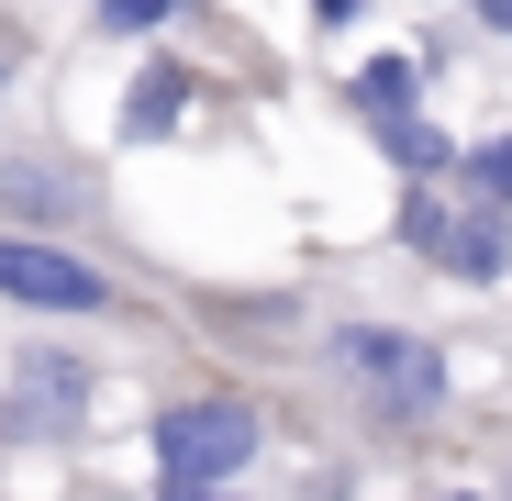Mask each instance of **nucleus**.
I'll return each instance as SVG.
<instances>
[{
    "instance_id": "1",
    "label": "nucleus",
    "mask_w": 512,
    "mask_h": 501,
    "mask_svg": "<svg viewBox=\"0 0 512 501\" xmlns=\"http://www.w3.org/2000/svg\"><path fill=\"white\" fill-rule=\"evenodd\" d=\"M301 368H312L323 412H334L346 435H368V446H412V435H435L446 412H457L446 346L412 334V323H323Z\"/></svg>"
},
{
    "instance_id": "2",
    "label": "nucleus",
    "mask_w": 512,
    "mask_h": 501,
    "mask_svg": "<svg viewBox=\"0 0 512 501\" xmlns=\"http://www.w3.org/2000/svg\"><path fill=\"white\" fill-rule=\"evenodd\" d=\"M268 446V412L245 390H179L145 412V457H156V490H234Z\"/></svg>"
},
{
    "instance_id": "3",
    "label": "nucleus",
    "mask_w": 512,
    "mask_h": 501,
    "mask_svg": "<svg viewBox=\"0 0 512 501\" xmlns=\"http://www.w3.org/2000/svg\"><path fill=\"white\" fill-rule=\"evenodd\" d=\"M0 301H12V312H56V323H112V312H134V290H123L101 257H78L67 234H12V223H0Z\"/></svg>"
},
{
    "instance_id": "4",
    "label": "nucleus",
    "mask_w": 512,
    "mask_h": 501,
    "mask_svg": "<svg viewBox=\"0 0 512 501\" xmlns=\"http://www.w3.org/2000/svg\"><path fill=\"white\" fill-rule=\"evenodd\" d=\"M390 234L412 245V257H435L457 290H490V279H512V212L501 201H468V212H446L435 190H401V212H390Z\"/></svg>"
},
{
    "instance_id": "5",
    "label": "nucleus",
    "mask_w": 512,
    "mask_h": 501,
    "mask_svg": "<svg viewBox=\"0 0 512 501\" xmlns=\"http://www.w3.org/2000/svg\"><path fill=\"white\" fill-rule=\"evenodd\" d=\"M101 401V357L78 346H23L12 357V390H0V435L12 446H45V435H78Z\"/></svg>"
},
{
    "instance_id": "6",
    "label": "nucleus",
    "mask_w": 512,
    "mask_h": 501,
    "mask_svg": "<svg viewBox=\"0 0 512 501\" xmlns=\"http://www.w3.org/2000/svg\"><path fill=\"white\" fill-rule=\"evenodd\" d=\"M0 223L12 234H101V179L67 156H0Z\"/></svg>"
},
{
    "instance_id": "7",
    "label": "nucleus",
    "mask_w": 512,
    "mask_h": 501,
    "mask_svg": "<svg viewBox=\"0 0 512 501\" xmlns=\"http://www.w3.org/2000/svg\"><path fill=\"white\" fill-rule=\"evenodd\" d=\"M190 101H201V78H190L179 56H145L134 90H123V145H167V134L190 123Z\"/></svg>"
},
{
    "instance_id": "8",
    "label": "nucleus",
    "mask_w": 512,
    "mask_h": 501,
    "mask_svg": "<svg viewBox=\"0 0 512 501\" xmlns=\"http://www.w3.org/2000/svg\"><path fill=\"white\" fill-rule=\"evenodd\" d=\"M368 134H379V156L401 167V179H457V145L435 134V123H423L412 101H390V112H357Z\"/></svg>"
},
{
    "instance_id": "9",
    "label": "nucleus",
    "mask_w": 512,
    "mask_h": 501,
    "mask_svg": "<svg viewBox=\"0 0 512 501\" xmlns=\"http://www.w3.org/2000/svg\"><path fill=\"white\" fill-rule=\"evenodd\" d=\"M390 101H423V56H368L346 78V112H390Z\"/></svg>"
},
{
    "instance_id": "10",
    "label": "nucleus",
    "mask_w": 512,
    "mask_h": 501,
    "mask_svg": "<svg viewBox=\"0 0 512 501\" xmlns=\"http://www.w3.org/2000/svg\"><path fill=\"white\" fill-rule=\"evenodd\" d=\"M457 190L512 212V134H490V145H457Z\"/></svg>"
},
{
    "instance_id": "11",
    "label": "nucleus",
    "mask_w": 512,
    "mask_h": 501,
    "mask_svg": "<svg viewBox=\"0 0 512 501\" xmlns=\"http://www.w3.org/2000/svg\"><path fill=\"white\" fill-rule=\"evenodd\" d=\"M179 12H190V0H90V23H101V34H167Z\"/></svg>"
},
{
    "instance_id": "12",
    "label": "nucleus",
    "mask_w": 512,
    "mask_h": 501,
    "mask_svg": "<svg viewBox=\"0 0 512 501\" xmlns=\"http://www.w3.org/2000/svg\"><path fill=\"white\" fill-rule=\"evenodd\" d=\"M357 12H368V0H312V23H323V34H346Z\"/></svg>"
},
{
    "instance_id": "13",
    "label": "nucleus",
    "mask_w": 512,
    "mask_h": 501,
    "mask_svg": "<svg viewBox=\"0 0 512 501\" xmlns=\"http://www.w3.org/2000/svg\"><path fill=\"white\" fill-rule=\"evenodd\" d=\"M468 23L479 34H512V0H468Z\"/></svg>"
},
{
    "instance_id": "14",
    "label": "nucleus",
    "mask_w": 512,
    "mask_h": 501,
    "mask_svg": "<svg viewBox=\"0 0 512 501\" xmlns=\"http://www.w3.org/2000/svg\"><path fill=\"white\" fill-rule=\"evenodd\" d=\"M156 501H245V490H156Z\"/></svg>"
},
{
    "instance_id": "15",
    "label": "nucleus",
    "mask_w": 512,
    "mask_h": 501,
    "mask_svg": "<svg viewBox=\"0 0 512 501\" xmlns=\"http://www.w3.org/2000/svg\"><path fill=\"white\" fill-rule=\"evenodd\" d=\"M435 501H490V490H435Z\"/></svg>"
}]
</instances>
